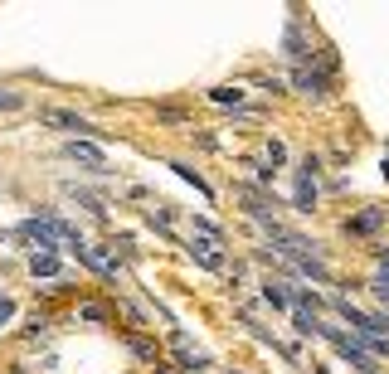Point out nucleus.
I'll return each instance as SVG.
<instances>
[{
	"label": "nucleus",
	"instance_id": "nucleus-1",
	"mask_svg": "<svg viewBox=\"0 0 389 374\" xmlns=\"http://www.w3.org/2000/svg\"><path fill=\"white\" fill-rule=\"evenodd\" d=\"M20 234H25L29 243H39V253H54V248H58L54 219H25V224H20Z\"/></svg>",
	"mask_w": 389,
	"mask_h": 374
},
{
	"label": "nucleus",
	"instance_id": "nucleus-2",
	"mask_svg": "<svg viewBox=\"0 0 389 374\" xmlns=\"http://www.w3.org/2000/svg\"><path fill=\"white\" fill-rule=\"evenodd\" d=\"M190 258H194L199 267H209V272H219V267H224L219 243H214V239H190Z\"/></svg>",
	"mask_w": 389,
	"mask_h": 374
},
{
	"label": "nucleus",
	"instance_id": "nucleus-3",
	"mask_svg": "<svg viewBox=\"0 0 389 374\" xmlns=\"http://www.w3.org/2000/svg\"><path fill=\"white\" fill-rule=\"evenodd\" d=\"M68 248H73V253H78V258H83V263L93 267V272H103V277H117V263H112V258H103L98 248H88L83 239H78V243H68Z\"/></svg>",
	"mask_w": 389,
	"mask_h": 374
},
{
	"label": "nucleus",
	"instance_id": "nucleus-4",
	"mask_svg": "<svg viewBox=\"0 0 389 374\" xmlns=\"http://www.w3.org/2000/svg\"><path fill=\"white\" fill-rule=\"evenodd\" d=\"M63 151H68L73 160H83V165H93V170H103V151H98L93 141H78V136H73V141H68Z\"/></svg>",
	"mask_w": 389,
	"mask_h": 374
},
{
	"label": "nucleus",
	"instance_id": "nucleus-5",
	"mask_svg": "<svg viewBox=\"0 0 389 374\" xmlns=\"http://www.w3.org/2000/svg\"><path fill=\"white\" fill-rule=\"evenodd\" d=\"M297 88H302L306 98H326V73H311V68H297Z\"/></svg>",
	"mask_w": 389,
	"mask_h": 374
},
{
	"label": "nucleus",
	"instance_id": "nucleus-6",
	"mask_svg": "<svg viewBox=\"0 0 389 374\" xmlns=\"http://www.w3.org/2000/svg\"><path fill=\"white\" fill-rule=\"evenodd\" d=\"M44 122H54V127H63V132H93L78 112H58V107H54V112H44ZM93 136H98V132H93Z\"/></svg>",
	"mask_w": 389,
	"mask_h": 374
},
{
	"label": "nucleus",
	"instance_id": "nucleus-7",
	"mask_svg": "<svg viewBox=\"0 0 389 374\" xmlns=\"http://www.w3.org/2000/svg\"><path fill=\"white\" fill-rule=\"evenodd\" d=\"M380 224H385V209H365V214H356L346 229H351V234H375Z\"/></svg>",
	"mask_w": 389,
	"mask_h": 374
},
{
	"label": "nucleus",
	"instance_id": "nucleus-8",
	"mask_svg": "<svg viewBox=\"0 0 389 374\" xmlns=\"http://www.w3.org/2000/svg\"><path fill=\"white\" fill-rule=\"evenodd\" d=\"M263 301H268L273 311H292V296L282 292V282H263Z\"/></svg>",
	"mask_w": 389,
	"mask_h": 374
},
{
	"label": "nucleus",
	"instance_id": "nucleus-9",
	"mask_svg": "<svg viewBox=\"0 0 389 374\" xmlns=\"http://www.w3.org/2000/svg\"><path fill=\"white\" fill-rule=\"evenodd\" d=\"M292 199H297V209H302V214H311V204H316V185H311V175H297V194H292Z\"/></svg>",
	"mask_w": 389,
	"mask_h": 374
},
{
	"label": "nucleus",
	"instance_id": "nucleus-10",
	"mask_svg": "<svg viewBox=\"0 0 389 374\" xmlns=\"http://www.w3.org/2000/svg\"><path fill=\"white\" fill-rule=\"evenodd\" d=\"M29 272H34V277H58V258L54 253H34V258H29Z\"/></svg>",
	"mask_w": 389,
	"mask_h": 374
},
{
	"label": "nucleus",
	"instance_id": "nucleus-11",
	"mask_svg": "<svg viewBox=\"0 0 389 374\" xmlns=\"http://www.w3.org/2000/svg\"><path fill=\"white\" fill-rule=\"evenodd\" d=\"M292 321H297V331H302V336H321V321L311 316L306 306H292Z\"/></svg>",
	"mask_w": 389,
	"mask_h": 374
},
{
	"label": "nucleus",
	"instance_id": "nucleus-12",
	"mask_svg": "<svg viewBox=\"0 0 389 374\" xmlns=\"http://www.w3.org/2000/svg\"><path fill=\"white\" fill-rule=\"evenodd\" d=\"M282 44H287V53H292V58H306V44H302V34H297V25L287 29V39H282Z\"/></svg>",
	"mask_w": 389,
	"mask_h": 374
},
{
	"label": "nucleus",
	"instance_id": "nucleus-13",
	"mask_svg": "<svg viewBox=\"0 0 389 374\" xmlns=\"http://www.w3.org/2000/svg\"><path fill=\"white\" fill-rule=\"evenodd\" d=\"M132 350H137V360H146V365H156V346H151V341H141V336H132Z\"/></svg>",
	"mask_w": 389,
	"mask_h": 374
},
{
	"label": "nucleus",
	"instance_id": "nucleus-14",
	"mask_svg": "<svg viewBox=\"0 0 389 374\" xmlns=\"http://www.w3.org/2000/svg\"><path fill=\"white\" fill-rule=\"evenodd\" d=\"M209 98H214V103H244V93H234V88H214V93H209Z\"/></svg>",
	"mask_w": 389,
	"mask_h": 374
},
{
	"label": "nucleus",
	"instance_id": "nucleus-15",
	"mask_svg": "<svg viewBox=\"0 0 389 374\" xmlns=\"http://www.w3.org/2000/svg\"><path fill=\"white\" fill-rule=\"evenodd\" d=\"M25 103V98H20V93H10V88H0V112H15V107Z\"/></svg>",
	"mask_w": 389,
	"mask_h": 374
},
{
	"label": "nucleus",
	"instance_id": "nucleus-16",
	"mask_svg": "<svg viewBox=\"0 0 389 374\" xmlns=\"http://www.w3.org/2000/svg\"><path fill=\"white\" fill-rule=\"evenodd\" d=\"M268 160L282 165V160H287V146H282V141H268Z\"/></svg>",
	"mask_w": 389,
	"mask_h": 374
},
{
	"label": "nucleus",
	"instance_id": "nucleus-17",
	"mask_svg": "<svg viewBox=\"0 0 389 374\" xmlns=\"http://www.w3.org/2000/svg\"><path fill=\"white\" fill-rule=\"evenodd\" d=\"M10 316H15V301H10V296H0V326H5Z\"/></svg>",
	"mask_w": 389,
	"mask_h": 374
},
{
	"label": "nucleus",
	"instance_id": "nucleus-18",
	"mask_svg": "<svg viewBox=\"0 0 389 374\" xmlns=\"http://www.w3.org/2000/svg\"><path fill=\"white\" fill-rule=\"evenodd\" d=\"M375 296H380V301L389 306V282H385V277H375Z\"/></svg>",
	"mask_w": 389,
	"mask_h": 374
},
{
	"label": "nucleus",
	"instance_id": "nucleus-19",
	"mask_svg": "<svg viewBox=\"0 0 389 374\" xmlns=\"http://www.w3.org/2000/svg\"><path fill=\"white\" fill-rule=\"evenodd\" d=\"M380 277H385V282H389V248H385V253H380Z\"/></svg>",
	"mask_w": 389,
	"mask_h": 374
}]
</instances>
